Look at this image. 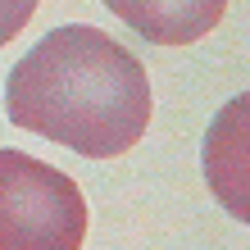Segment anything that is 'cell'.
I'll use <instances>...</instances> for the list:
<instances>
[{"label":"cell","mask_w":250,"mask_h":250,"mask_svg":"<svg viewBox=\"0 0 250 250\" xmlns=\"http://www.w3.org/2000/svg\"><path fill=\"white\" fill-rule=\"evenodd\" d=\"M14 127L86 159H119L150 127V78L127 46L91 23L55 27L5 82Z\"/></svg>","instance_id":"6da1fadb"},{"label":"cell","mask_w":250,"mask_h":250,"mask_svg":"<svg viewBox=\"0 0 250 250\" xmlns=\"http://www.w3.org/2000/svg\"><path fill=\"white\" fill-rule=\"evenodd\" d=\"M78 182L27 150H0V250H78L86 241Z\"/></svg>","instance_id":"7a4b0ae2"},{"label":"cell","mask_w":250,"mask_h":250,"mask_svg":"<svg viewBox=\"0 0 250 250\" xmlns=\"http://www.w3.org/2000/svg\"><path fill=\"white\" fill-rule=\"evenodd\" d=\"M105 9L155 46H191L223 23L228 0H105Z\"/></svg>","instance_id":"3957f363"},{"label":"cell","mask_w":250,"mask_h":250,"mask_svg":"<svg viewBox=\"0 0 250 250\" xmlns=\"http://www.w3.org/2000/svg\"><path fill=\"white\" fill-rule=\"evenodd\" d=\"M37 5H41V0H0V50H5L9 41L32 23Z\"/></svg>","instance_id":"277c9868"}]
</instances>
